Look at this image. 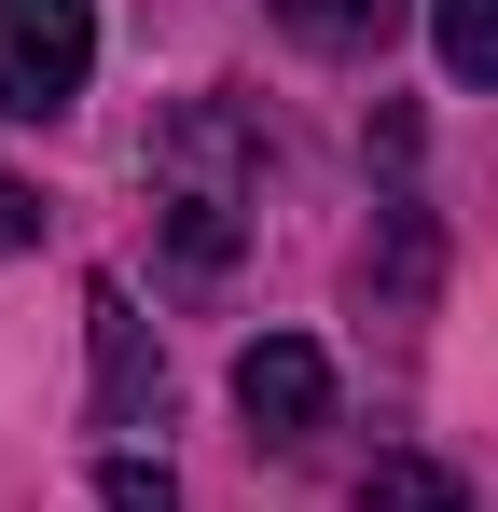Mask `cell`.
<instances>
[{
  "label": "cell",
  "instance_id": "cell-1",
  "mask_svg": "<svg viewBox=\"0 0 498 512\" xmlns=\"http://www.w3.org/2000/svg\"><path fill=\"white\" fill-rule=\"evenodd\" d=\"M153 222H166V263L180 277H222L249 236V125L222 97H194V111H166L153 139Z\"/></svg>",
  "mask_w": 498,
  "mask_h": 512
},
{
  "label": "cell",
  "instance_id": "cell-2",
  "mask_svg": "<svg viewBox=\"0 0 498 512\" xmlns=\"http://www.w3.org/2000/svg\"><path fill=\"white\" fill-rule=\"evenodd\" d=\"M97 70V0H0V111L56 125Z\"/></svg>",
  "mask_w": 498,
  "mask_h": 512
},
{
  "label": "cell",
  "instance_id": "cell-3",
  "mask_svg": "<svg viewBox=\"0 0 498 512\" xmlns=\"http://www.w3.org/2000/svg\"><path fill=\"white\" fill-rule=\"evenodd\" d=\"M236 416L263 429V443H319V429H332V360H319V333H249L236 346Z\"/></svg>",
  "mask_w": 498,
  "mask_h": 512
},
{
  "label": "cell",
  "instance_id": "cell-4",
  "mask_svg": "<svg viewBox=\"0 0 498 512\" xmlns=\"http://www.w3.org/2000/svg\"><path fill=\"white\" fill-rule=\"evenodd\" d=\"M83 319H97V416L125 429L139 402H153V333H139V291H125V277H97V291H83Z\"/></svg>",
  "mask_w": 498,
  "mask_h": 512
},
{
  "label": "cell",
  "instance_id": "cell-5",
  "mask_svg": "<svg viewBox=\"0 0 498 512\" xmlns=\"http://www.w3.org/2000/svg\"><path fill=\"white\" fill-rule=\"evenodd\" d=\"M263 14H277L305 56H374V42L402 28V0H263Z\"/></svg>",
  "mask_w": 498,
  "mask_h": 512
},
{
  "label": "cell",
  "instance_id": "cell-6",
  "mask_svg": "<svg viewBox=\"0 0 498 512\" xmlns=\"http://www.w3.org/2000/svg\"><path fill=\"white\" fill-rule=\"evenodd\" d=\"M346 512H471V499H457L443 457H374V485H360Z\"/></svg>",
  "mask_w": 498,
  "mask_h": 512
},
{
  "label": "cell",
  "instance_id": "cell-7",
  "mask_svg": "<svg viewBox=\"0 0 498 512\" xmlns=\"http://www.w3.org/2000/svg\"><path fill=\"white\" fill-rule=\"evenodd\" d=\"M429 42L457 84H498V0H429Z\"/></svg>",
  "mask_w": 498,
  "mask_h": 512
},
{
  "label": "cell",
  "instance_id": "cell-8",
  "mask_svg": "<svg viewBox=\"0 0 498 512\" xmlns=\"http://www.w3.org/2000/svg\"><path fill=\"white\" fill-rule=\"evenodd\" d=\"M97 512H180V485H166L153 457H111L97 471Z\"/></svg>",
  "mask_w": 498,
  "mask_h": 512
},
{
  "label": "cell",
  "instance_id": "cell-9",
  "mask_svg": "<svg viewBox=\"0 0 498 512\" xmlns=\"http://www.w3.org/2000/svg\"><path fill=\"white\" fill-rule=\"evenodd\" d=\"M28 236H42V194H28V180H14V167H0V263H14V250H28Z\"/></svg>",
  "mask_w": 498,
  "mask_h": 512
}]
</instances>
